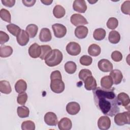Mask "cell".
<instances>
[{"instance_id":"1","label":"cell","mask_w":130,"mask_h":130,"mask_svg":"<svg viewBox=\"0 0 130 130\" xmlns=\"http://www.w3.org/2000/svg\"><path fill=\"white\" fill-rule=\"evenodd\" d=\"M95 105L105 115L113 117L120 111L119 104L114 88L105 89L98 87L92 90Z\"/></svg>"},{"instance_id":"2","label":"cell","mask_w":130,"mask_h":130,"mask_svg":"<svg viewBox=\"0 0 130 130\" xmlns=\"http://www.w3.org/2000/svg\"><path fill=\"white\" fill-rule=\"evenodd\" d=\"M63 55L58 49H53L45 58V63L49 67H52L58 65L62 61Z\"/></svg>"},{"instance_id":"3","label":"cell","mask_w":130,"mask_h":130,"mask_svg":"<svg viewBox=\"0 0 130 130\" xmlns=\"http://www.w3.org/2000/svg\"><path fill=\"white\" fill-rule=\"evenodd\" d=\"M130 112L129 111L117 113L114 117L115 123L119 126L130 124Z\"/></svg>"},{"instance_id":"4","label":"cell","mask_w":130,"mask_h":130,"mask_svg":"<svg viewBox=\"0 0 130 130\" xmlns=\"http://www.w3.org/2000/svg\"><path fill=\"white\" fill-rule=\"evenodd\" d=\"M64 83L62 79H56L51 80L50 88L54 93H60L64 91Z\"/></svg>"},{"instance_id":"5","label":"cell","mask_w":130,"mask_h":130,"mask_svg":"<svg viewBox=\"0 0 130 130\" xmlns=\"http://www.w3.org/2000/svg\"><path fill=\"white\" fill-rule=\"evenodd\" d=\"M52 28L53 30L54 36L56 38H63L67 34V28L62 24L55 23L52 25Z\"/></svg>"},{"instance_id":"6","label":"cell","mask_w":130,"mask_h":130,"mask_svg":"<svg viewBox=\"0 0 130 130\" xmlns=\"http://www.w3.org/2000/svg\"><path fill=\"white\" fill-rule=\"evenodd\" d=\"M80 45L75 42H71L66 46V51L68 54L72 56H77L81 52Z\"/></svg>"},{"instance_id":"7","label":"cell","mask_w":130,"mask_h":130,"mask_svg":"<svg viewBox=\"0 0 130 130\" xmlns=\"http://www.w3.org/2000/svg\"><path fill=\"white\" fill-rule=\"evenodd\" d=\"M70 20L71 23L76 26H81L88 23L86 19L79 14H73L71 17Z\"/></svg>"},{"instance_id":"8","label":"cell","mask_w":130,"mask_h":130,"mask_svg":"<svg viewBox=\"0 0 130 130\" xmlns=\"http://www.w3.org/2000/svg\"><path fill=\"white\" fill-rule=\"evenodd\" d=\"M117 99L119 105H122L129 111L130 100L128 95L125 92H122L118 94Z\"/></svg>"},{"instance_id":"9","label":"cell","mask_w":130,"mask_h":130,"mask_svg":"<svg viewBox=\"0 0 130 130\" xmlns=\"http://www.w3.org/2000/svg\"><path fill=\"white\" fill-rule=\"evenodd\" d=\"M44 119L45 122L49 126H56L58 122L56 115L52 112L46 113Z\"/></svg>"},{"instance_id":"10","label":"cell","mask_w":130,"mask_h":130,"mask_svg":"<svg viewBox=\"0 0 130 130\" xmlns=\"http://www.w3.org/2000/svg\"><path fill=\"white\" fill-rule=\"evenodd\" d=\"M99 69L103 72H109L113 70V64L107 59H102L98 62Z\"/></svg>"},{"instance_id":"11","label":"cell","mask_w":130,"mask_h":130,"mask_svg":"<svg viewBox=\"0 0 130 130\" xmlns=\"http://www.w3.org/2000/svg\"><path fill=\"white\" fill-rule=\"evenodd\" d=\"M111 120L108 116H102L99 118L98 121V127L101 130H107L110 127Z\"/></svg>"},{"instance_id":"12","label":"cell","mask_w":130,"mask_h":130,"mask_svg":"<svg viewBox=\"0 0 130 130\" xmlns=\"http://www.w3.org/2000/svg\"><path fill=\"white\" fill-rule=\"evenodd\" d=\"M28 54L31 57L34 58L40 57L41 54V46L36 43L32 44L28 48Z\"/></svg>"},{"instance_id":"13","label":"cell","mask_w":130,"mask_h":130,"mask_svg":"<svg viewBox=\"0 0 130 130\" xmlns=\"http://www.w3.org/2000/svg\"><path fill=\"white\" fill-rule=\"evenodd\" d=\"M87 5L84 0H75L73 2V9L79 13H84L87 10Z\"/></svg>"},{"instance_id":"14","label":"cell","mask_w":130,"mask_h":130,"mask_svg":"<svg viewBox=\"0 0 130 130\" xmlns=\"http://www.w3.org/2000/svg\"><path fill=\"white\" fill-rule=\"evenodd\" d=\"M80 110V105L76 102L69 103L66 106V111L70 115L77 114Z\"/></svg>"},{"instance_id":"15","label":"cell","mask_w":130,"mask_h":130,"mask_svg":"<svg viewBox=\"0 0 130 130\" xmlns=\"http://www.w3.org/2000/svg\"><path fill=\"white\" fill-rule=\"evenodd\" d=\"M16 39L18 43L20 46H23L26 45L29 42V36L25 30L21 29L20 33L16 37Z\"/></svg>"},{"instance_id":"16","label":"cell","mask_w":130,"mask_h":130,"mask_svg":"<svg viewBox=\"0 0 130 130\" xmlns=\"http://www.w3.org/2000/svg\"><path fill=\"white\" fill-rule=\"evenodd\" d=\"M110 76L111 77L113 83L114 84H118L120 83L123 79V75L122 72L119 70H112L110 71Z\"/></svg>"},{"instance_id":"17","label":"cell","mask_w":130,"mask_h":130,"mask_svg":"<svg viewBox=\"0 0 130 130\" xmlns=\"http://www.w3.org/2000/svg\"><path fill=\"white\" fill-rule=\"evenodd\" d=\"M58 127L60 130H70L72 127V121L67 117H63L58 122Z\"/></svg>"},{"instance_id":"18","label":"cell","mask_w":130,"mask_h":130,"mask_svg":"<svg viewBox=\"0 0 130 130\" xmlns=\"http://www.w3.org/2000/svg\"><path fill=\"white\" fill-rule=\"evenodd\" d=\"M39 39L43 42L51 41L52 39V35L50 29L46 27L42 28L39 34Z\"/></svg>"},{"instance_id":"19","label":"cell","mask_w":130,"mask_h":130,"mask_svg":"<svg viewBox=\"0 0 130 130\" xmlns=\"http://www.w3.org/2000/svg\"><path fill=\"white\" fill-rule=\"evenodd\" d=\"M84 82V87L87 90H93L96 88V82L95 78L92 76L86 78Z\"/></svg>"},{"instance_id":"20","label":"cell","mask_w":130,"mask_h":130,"mask_svg":"<svg viewBox=\"0 0 130 130\" xmlns=\"http://www.w3.org/2000/svg\"><path fill=\"white\" fill-rule=\"evenodd\" d=\"M88 32V28L83 25L77 26L75 30V35L76 37L80 39H82L86 38Z\"/></svg>"},{"instance_id":"21","label":"cell","mask_w":130,"mask_h":130,"mask_svg":"<svg viewBox=\"0 0 130 130\" xmlns=\"http://www.w3.org/2000/svg\"><path fill=\"white\" fill-rule=\"evenodd\" d=\"M113 81L109 75L105 76L101 79V85L105 89H110L113 85Z\"/></svg>"},{"instance_id":"22","label":"cell","mask_w":130,"mask_h":130,"mask_svg":"<svg viewBox=\"0 0 130 130\" xmlns=\"http://www.w3.org/2000/svg\"><path fill=\"white\" fill-rule=\"evenodd\" d=\"M27 89V83L23 79L18 80L15 84V91L18 93L25 92Z\"/></svg>"},{"instance_id":"23","label":"cell","mask_w":130,"mask_h":130,"mask_svg":"<svg viewBox=\"0 0 130 130\" xmlns=\"http://www.w3.org/2000/svg\"><path fill=\"white\" fill-rule=\"evenodd\" d=\"M13 51L12 48L10 46L1 45L0 47V56L1 57H8L11 55Z\"/></svg>"},{"instance_id":"24","label":"cell","mask_w":130,"mask_h":130,"mask_svg":"<svg viewBox=\"0 0 130 130\" xmlns=\"http://www.w3.org/2000/svg\"><path fill=\"white\" fill-rule=\"evenodd\" d=\"M53 14L55 18H61L64 16L66 10L62 6L57 5L53 8Z\"/></svg>"},{"instance_id":"25","label":"cell","mask_w":130,"mask_h":130,"mask_svg":"<svg viewBox=\"0 0 130 130\" xmlns=\"http://www.w3.org/2000/svg\"><path fill=\"white\" fill-rule=\"evenodd\" d=\"M0 91L6 94H8L11 92L12 88L9 81L6 80H2L0 81Z\"/></svg>"},{"instance_id":"26","label":"cell","mask_w":130,"mask_h":130,"mask_svg":"<svg viewBox=\"0 0 130 130\" xmlns=\"http://www.w3.org/2000/svg\"><path fill=\"white\" fill-rule=\"evenodd\" d=\"M101 52V47L97 44H92L88 48V53L92 56H97Z\"/></svg>"},{"instance_id":"27","label":"cell","mask_w":130,"mask_h":130,"mask_svg":"<svg viewBox=\"0 0 130 130\" xmlns=\"http://www.w3.org/2000/svg\"><path fill=\"white\" fill-rule=\"evenodd\" d=\"M106 35V30L102 28H96L94 30L93 33V38L96 41H101L103 40Z\"/></svg>"},{"instance_id":"28","label":"cell","mask_w":130,"mask_h":130,"mask_svg":"<svg viewBox=\"0 0 130 130\" xmlns=\"http://www.w3.org/2000/svg\"><path fill=\"white\" fill-rule=\"evenodd\" d=\"M108 40L111 43L117 44L120 41V35L117 31L112 30L109 34Z\"/></svg>"},{"instance_id":"29","label":"cell","mask_w":130,"mask_h":130,"mask_svg":"<svg viewBox=\"0 0 130 130\" xmlns=\"http://www.w3.org/2000/svg\"><path fill=\"white\" fill-rule=\"evenodd\" d=\"M25 31L27 32L30 38H34L37 34L38 31V27L36 24H30L26 26Z\"/></svg>"},{"instance_id":"30","label":"cell","mask_w":130,"mask_h":130,"mask_svg":"<svg viewBox=\"0 0 130 130\" xmlns=\"http://www.w3.org/2000/svg\"><path fill=\"white\" fill-rule=\"evenodd\" d=\"M64 70L65 71L69 74H74L77 70V65L75 62L69 61L67 62L64 64Z\"/></svg>"},{"instance_id":"31","label":"cell","mask_w":130,"mask_h":130,"mask_svg":"<svg viewBox=\"0 0 130 130\" xmlns=\"http://www.w3.org/2000/svg\"><path fill=\"white\" fill-rule=\"evenodd\" d=\"M6 27L8 31L11 34L15 37H17L21 30L20 28L18 25H16L13 23L8 24Z\"/></svg>"},{"instance_id":"32","label":"cell","mask_w":130,"mask_h":130,"mask_svg":"<svg viewBox=\"0 0 130 130\" xmlns=\"http://www.w3.org/2000/svg\"><path fill=\"white\" fill-rule=\"evenodd\" d=\"M17 112L18 116L22 118L28 117L29 114V109L27 107L23 105L22 106L18 107L17 108Z\"/></svg>"},{"instance_id":"33","label":"cell","mask_w":130,"mask_h":130,"mask_svg":"<svg viewBox=\"0 0 130 130\" xmlns=\"http://www.w3.org/2000/svg\"><path fill=\"white\" fill-rule=\"evenodd\" d=\"M0 17L5 21L11 23V15L10 12L5 9H2L0 10Z\"/></svg>"},{"instance_id":"34","label":"cell","mask_w":130,"mask_h":130,"mask_svg":"<svg viewBox=\"0 0 130 130\" xmlns=\"http://www.w3.org/2000/svg\"><path fill=\"white\" fill-rule=\"evenodd\" d=\"M21 129L22 130H35V124L31 120H26L21 124Z\"/></svg>"},{"instance_id":"35","label":"cell","mask_w":130,"mask_h":130,"mask_svg":"<svg viewBox=\"0 0 130 130\" xmlns=\"http://www.w3.org/2000/svg\"><path fill=\"white\" fill-rule=\"evenodd\" d=\"M41 47V54L40 58L42 60L45 59L47 55L51 51L52 49L49 45H42Z\"/></svg>"},{"instance_id":"36","label":"cell","mask_w":130,"mask_h":130,"mask_svg":"<svg viewBox=\"0 0 130 130\" xmlns=\"http://www.w3.org/2000/svg\"><path fill=\"white\" fill-rule=\"evenodd\" d=\"M118 25V21L115 17H110L107 22V26L110 29H114Z\"/></svg>"},{"instance_id":"37","label":"cell","mask_w":130,"mask_h":130,"mask_svg":"<svg viewBox=\"0 0 130 130\" xmlns=\"http://www.w3.org/2000/svg\"><path fill=\"white\" fill-rule=\"evenodd\" d=\"M80 63L83 65V66H88L90 65L92 63V58L91 57L84 55L82 56L79 60Z\"/></svg>"},{"instance_id":"38","label":"cell","mask_w":130,"mask_h":130,"mask_svg":"<svg viewBox=\"0 0 130 130\" xmlns=\"http://www.w3.org/2000/svg\"><path fill=\"white\" fill-rule=\"evenodd\" d=\"M90 76H92L91 72L86 69H82L79 73V78L83 81H84L86 78Z\"/></svg>"},{"instance_id":"39","label":"cell","mask_w":130,"mask_h":130,"mask_svg":"<svg viewBox=\"0 0 130 130\" xmlns=\"http://www.w3.org/2000/svg\"><path fill=\"white\" fill-rule=\"evenodd\" d=\"M27 98L28 96L25 92H21L19 93L17 98V102L19 105H25L27 100Z\"/></svg>"},{"instance_id":"40","label":"cell","mask_w":130,"mask_h":130,"mask_svg":"<svg viewBox=\"0 0 130 130\" xmlns=\"http://www.w3.org/2000/svg\"><path fill=\"white\" fill-rule=\"evenodd\" d=\"M121 11L122 12L126 15H129L130 14V1H125L121 6Z\"/></svg>"},{"instance_id":"41","label":"cell","mask_w":130,"mask_h":130,"mask_svg":"<svg viewBox=\"0 0 130 130\" xmlns=\"http://www.w3.org/2000/svg\"><path fill=\"white\" fill-rule=\"evenodd\" d=\"M122 54L119 51H114L111 54V58L115 62H119L122 59Z\"/></svg>"},{"instance_id":"42","label":"cell","mask_w":130,"mask_h":130,"mask_svg":"<svg viewBox=\"0 0 130 130\" xmlns=\"http://www.w3.org/2000/svg\"><path fill=\"white\" fill-rule=\"evenodd\" d=\"M9 36L5 32L0 31V44L2 45L9 40Z\"/></svg>"},{"instance_id":"43","label":"cell","mask_w":130,"mask_h":130,"mask_svg":"<svg viewBox=\"0 0 130 130\" xmlns=\"http://www.w3.org/2000/svg\"><path fill=\"white\" fill-rule=\"evenodd\" d=\"M56 79H62V76L59 71L56 70L53 71L50 75V80H54Z\"/></svg>"},{"instance_id":"44","label":"cell","mask_w":130,"mask_h":130,"mask_svg":"<svg viewBox=\"0 0 130 130\" xmlns=\"http://www.w3.org/2000/svg\"><path fill=\"white\" fill-rule=\"evenodd\" d=\"M15 0H2V3L6 7H12L15 4Z\"/></svg>"},{"instance_id":"45","label":"cell","mask_w":130,"mask_h":130,"mask_svg":"<svg viewBox=\"0 0 130 130\" xmlns=\"http://www.w3.org/2000/svg\"><path fill=\"white\" fill-rule=\"evenodd\" d=\"M36 0H31V1H26V0H23L22 2L23 3V5H25L26 7H31L33 6L35 3Z\"/></svg>"},{"instance_id":"46","label":"cell","mask_w":130,"mask_h":130,"mask_svg":"<svg viewBox=\"0 0 130 130\" xmlns=\"http://www.w3.org/2000/svg\"><path fill=\"white\" fill-rule=\"evenodd\" d=\"M41 2L44 4V5H50L52 2H53V1H48V0H45V1H43V0H41Z\"/></svg>"}]
</instances>
